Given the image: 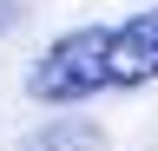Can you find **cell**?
Returning <instances> with one entry per match:
<instances>
[{"label": "cell", "mask_w": 158, "mask_h": 151, "mask_svg": "<svg viewBox=\"0 0 158 151\" xmlns=\"http://www.w3.org/2000/svg\"><path fill=\"white\" fill-rule=\"evenodd\" d=\"M158 79V7H138L118 26H73L33 59L27 92L40 105H86L92 92H125Z\"/></svg>", "instance_id": "1"}, {"label": "cell", "mask_w": 158, "mask_h": 151, "mask_svg": "<svg viewBox=\"0 0 158 151\" xmlns=\"http://www.w3.org/2000/svg\"><path fill=\"white\" fill-rule=\"evenodd\" d=\"M20 151H106V131L86 125V118H59V125H46V131H33Z\"/></svg>", "instance_id": "2"}, {"label": "cell", "mask_w": 158, "mask_h": 151, "mask_svg": "<svg viewBox=\"0 0 158 151\" xmlns=\"http://www.w3.org/2000/svg\"><path fill=\"white\" fill-rule=\"evenodd\" d=\"M13 26V0H0V33H7Z\"/></svg>", "instance_id": "3"}]
</instances>
